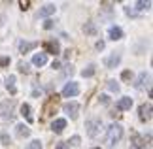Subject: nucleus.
<instances>
[{
  "instance_id": "obj_1",
  "label": "nucleus",
  "mask_w": 153,
  "mask_h": 149,
  "mask_svg": "<svg viewBox=\"0 0 153 149\" xmlns=\"http://www.w3.org/2000/svg\"><path fill=\"white\" fill-rule=\"evenodd\" d=\"M13 108H15V100H4L2 104H0V117L6 119V121H11V119L15 117L13 113Z\"/></svg>"
},
{
  "instance_id": "obj_2",
  "label": "nucleus",
  "mask_w": 153,
  "mask_h": 149,
  "mask_svg": "<svg viewBox=\"0 0 153 149\" xmlns=\"http://www.w3.org/2000/svg\"><path fill=\"white\" fill-rule=\"evenodd\" d=\"M121 136H123V128H121V125H111V127L108 128V136H106V144H108V145H114V144H117V142L121 140Z\"/></svg>"
},
{
  "instance_id": "obj_3",
  "label": "nucleus",
  "mask_w": 153,
  "mask_h": 149,
  "mask_svg": "<svg viewBox=\"0 0 153 149\" xmlns=\"http://www.w3.org/2000/svg\"><path fill=\"white\" fill-rule=\"evenodd\" d=\"M85 128H87V134H89L91 138H97L98 132H100V128H102V121L100 119H89V121L85 123Z\"/></svg>"
},
{
  "instance_id": "obj_4",
  "label": "nucleus",
  "mask_w": 153,
  "mask_h": 149,
  "mask_svg": "<svg viewBox=\"0 0 153 149\" xmlns=\"http://www.w3.org/2000/svg\"><path fill=\"white\" fill-rule=\"evenodd\" d=\"M78 93H79V87H78V83H74V81L66 83L64 89H62V96H76Z\"/></svg>"
},
{
  "instance_id": "obj_5",
  "label": "nucleus",
  "mask_w": 153,
  "mask_h": 149,
  "mask_svg": "<svg viewBox=\"0 0 153 149\" xmlns=\"http://www.w3.org/2000/svg\"><path fill=\"white\" fill-rule=\"evenodd\" d=\"M64 111H66L72 119H76V117H78V111H79V104H76V102L64 104Z\"/></svg>"
},
{
  "instance_id": "obj_6",
  "label": "nucleus",
  "mask_w": 153,
  "mask_h": 149,
  "mask_svg": "<svg viewBox=\"0 0 153 149\" xmlns=\"http://www.w3.org/2000/svg\"><path fill=\"white\" fill-rule=\"evenodd\" d=\"M140 119L142 121H149L151 119V104H142L140 106Z\"/></svg>"
},
{
  "instance_id": "obj_7",
  "label": "nucleus",
  "mask_w": 153,
  "mask_h": 149,
  "mask_svg": "<svg viewBox=\"0 0 153 149\" xmlns=\"http://www.w3.org/2000/svg\"><path fill=\"white\" fill-rule=\"evenodd\" d=\"M119 61H121V55H119V53H111V55L106 59L104 62H106V66H108V68H115L117 64H119Z\"/></svg>"
},
{
  "instance_id": "obj_8",
  "label": "nucleus",
  "mask_w": 153,
  "mask_h": 149,
  "mask_svg": "<svg viewBox=\"0 0 153 149\" xmlns=\"http://www.w3.org/2000/svg\"><path fill=\"white\" fill-rule=\"evenodd\" d=\"M57 98H59V96L55 94V96H51V100L45 104V108H44V115H45V117H49L51 113H53V108L57 106Z\"/></svg>"
},
{
  "instance_id": "obj_9",
  "label": "nucleus",
  "mask_w": 153,
  "mask_h": 149,
  "mask_svg": "<svg viewBox=\"0 0 153 149\" xmlns=\"http://www.w3.org/2000/svg\"><path fill=\"white\" fill-rule=\"evenodd\" d=\"M131 106H132V98H128V96H125V98H121L119 102L115 104V108L123 111V110H131Z\"/></svg>"
},
{
  "instance_id": "obj_10",
  "label": "nucleus",
  "mask_w": 153,
  "mask_h": 149,
  "mask_svg": "<svg viewBox=\"0 0 153 149\" xmlns=\"http://www.w3.org/2000/svg\"><path fill=\"white\" fill-rule=\"evenodd\" d=\"M64 127H66V121H64V119H57V121H53L51 130H53V132H57V134H61L62 130H64Z\"/></svg>"
},
{
  "instance_id": "obj_11",
  "label": "nucleus",
  "mask_w": 153,
  "mask_h": 149,
  "mask_svg": "<svg viewBox=\"0 0 153 149\" xmlns=\"http://www.w3.org/2000/svg\"><path fill=\"white\" fill-rule=\"evenodd\" d=\"M32 62L36 64V66H44V64L48 62V55H45V53H36V55L32 57Z\"/></svg>"
},
{
  "instance_id": "obj_12",
  "label": "nucleus",
  "mask_w": 153,
  "mask_h": 149,
  "mask_svg": "<svg viewBox=\"0 0 153 149\" xmlns=\"http://www.w3.org/2000/svg\"><path fill=\"white\" fill-rule=\"evenodd\" d=\"M36 45H38V42H21V44H19V51L21 53H28L30 49H34Z\"/></svg>"
},
{
  "instance_id": "obj_13",
  "label": "nucleus",
  "mask_w": 153,
  "mask_h": 149,
  "mask_svg": "<svg viewBox=\"0 0 153 149\" xmlns=\"http://www.w3.org/2000/svg\"><path fill=\"white\" fill-rule=\"evenodd\" d=\"M21 115L27 119V123H32V121H34L32 115H30V106H28V104H23V106H21Z\"/></svg>"
},
{
  "instance_id": "obj_14",
  "label": "nucleus",
  "mask_w": 153,
  "mask_h": 149,
  "mask_svg": "<svg viewBox=\"0 0 153 149\" xmlns=\"http://www.w3.org/2000/svg\"><path fill=\"white\" fill-rule=\"evenodd\" d=\"M59 49H61V47H59V44H57L55 40H51V42H48V44H45V51H48V53H53V55H57Z\"/></svg>"
},
{
  "instance_id": "obj_15",
  "label": "nucleus",
  "mask_w": 153,
  "mask_h": 149,
  "mask_svg": "<svg viewBox=\"0 0 153 149\" xmlns=\"http://www.w3.org/2000/svg\"><path fill=\"white\" fill-rule=\"evenodd\" d=\"M144 144H142V138L138 134H132V140H131V149H142Z\"/></svg>"
},
{
  "instance_id": "obj_16",
  "label": "nucleus",
  "mask_w": 153,
  "mask_h": 149,
  "mask_svg": "<svg viewBox=\"0 0 153 149\" xmlns=\"http://www.w3.org/2000/svg\"><path fill=\"white\" fill-rule=\"evenodd\" d=\"M110 38L111 40H121L123 38V30H121L119 27H111L110 28Z\"/></svg>"
},
{
  "instance_id": "obj_17",
  "label": "nucleus",
  "mask_w": 153,
  "mask_h": 149,
  "mask_svg": "<svg viewBox=\"0 0 153 149\" xmlns=\"http://www.w3.org/2000/svg\"><path fill=\"white\" fill-rule=\"evenodd\" d=\"M6 87L11 94H15V76H8L6 77Z\"/></svg>"
},
{
  "instance_id": "obj_18",
  "label": "nucleus",
  "mask_w": 153,
  "mask_h": 149,
  "mask_svg": "<svg viewBox=\"0 0 153 149\" xmlns=\"http://www.w3.org/2000/svg\"><path fill=\"white\" fill-rule=\"evenodd\" d=\"M51 13H55V6H53V4H48V6H44V8L40 10V17L51 15Z\"/></svg>"
},
{
  "instance_id": "obj_19",
  "label": "nucleus",
  "mask_w": 153,
  "mask_h": 149,
  "mask_svg": "<svg viewBox=\"0 0 153 149\" xmlns=\"http://www.w3.org/2000/svg\"><path fill=\"white\" fill-rule=\"evenodd\" d=\"M17 136H21V138H23V136H28V134H30V128H28V127H25V125H17Z\"/></svg>"
},
{
  "instance_id": "obj_20",
  "label": "nucleus",
  "mask_w": 153,
  "mask_h": 149,
  "mask_svg": "<svg viewBox=\"0 0 153 149\" xmlns=\"http://www.w3.org/2000/svg\"><path fill=\"white\" fill-rule=\"evenodd\" d=\"M81 76L83 77H91V76H95V66H87V70H83V72H81Z\"/></svg>"
},
{
  "instance_id": "obj_21",
  "label": "nucleus",
  "mask_w": 153,
  "mask_h": 149,
  "mask_svg": "<svg viewBox=\"0 0 153 149\" xmlns=\"http://www.w3.org/2000/svg\"><path fill=\"white\" fill-rule=\"evenodd\" d=\"M25 149H42V144H40V140H32Z\"/></svg>"
},
{
  "instance_id": "obj_22",
  "label": "nucleus",
  "mask_w": 153,
  "mask_h": 149,
  "mask_svg": "<svg viewBox=\"0 0 153 149\" xmlns=\"http://www.w3.org/2000/svg\"><path fill=\"white\" fill-rule=\"evenodd\" d=\"M83 30H85L87 34H97V28H95V25H93V23H87V25L83 27Z\"/></svg>"
},
{
  "instance_id": "obj_23",
  "label": "nucleus",
  "mask_w": 153,
  "mask_h": 149,
  "mask_svg": "<svg viewBox=\"0 0 153 149\" xmlns=\"http://www.w3.org/2000/svg\"><path fill=\"white\" fill-rule=\"evenodd\" d=\"M146 79H148V74H146V72H142V74H140V77H138V81H136V87L140 89V87H142V83H144Z\"/></svg>"
},
{
  "instance_id": "obj_24",
  "label": "nucleus",
  "mask_w": 153,
  "mask_h": 149,
  "mask_svg": "<svg viewBox=\"0 0 153 149\" xmlns=\"http://www.w3.org/2000/svg\"><path fill=\"white\" fill-rule=\"evenodd\" d=\"M108 89H110V91H119V83H117V81H108Z\"/></svg>"
},
{
  "instance_id": "obj_25",
  "label": "nucleus",
  "mask_w": 153,
  "mask_h": 149,
  "mask_svg": "<svg viewBox=\"0 0 153 149\" xmlns=\"http://www.w3.org/2000/svg\"><path fill=\"white\" fill-rule=\"evenodd\" d=\"M19 70H21V72H25V74H28V70H30V68H28L27 62H19Z\"/></svg>"
},
{
  "instance_id": "obj_26",
  "label": "nucleus",
  "mask_w": 153,
  "mask_h": 149,
  "mask_svg": "<svg viewBox=\"0 0 153 149\" xmlns=\"http://www.w3.org/2000/svg\"><path fill=\"white\" fill-rule=\"evenodd\" d=\"M10 64V57H0V66H8Z\"/></svg>"
},
{
  "instance_id": "obj_27",
  "label": "nucleus",
  "mask_w": 153,
  "mask_h": 149,
  "mask_svg": "<svg viewBox=\"0 0 153 149\" xmlns=\"http://www.w3.org/2000/svg\"><path fill=\"white\" fill-rule=\"evenodd\" d=\"M136 6H138V10H146V8H149V6H151V2H138Z\"/></svg>"
},
{
  "instance_id": "obj_28",
  "label": "nucleus",
  "mask_w": 153,
  "mask_h": 149,
  "mask_svg": "<svg viewBox=\"0 0 153 149\" xmlns=\"http://www.w3.org/2000/svg\"><path fill=\"white\" fill-rule=\"evenodd\" d=\"M0 140H2L6 145H10V138H8V134H0Z\"/></svg>"
},
{
  "instance_id": "obj_29",
  "label": "nucleus",
  "mask_w": 153,
  "mask_h": 149,
  "mask_svg": "<svg viewBox=\"0 0 153 149\" xmlns=\"http://www.w3.org/2000/svg\"><path fill=\"white\" fill-rule=\"evenodd\" d=\"M70 144H72V145H79V136H72Z\"/></svg>"
},
{
  "instance_id": "obj_30",
  "label": "nucleus",
  "mask_w": 153,
  "mask_h": 149,
  "mask_svg": "<svg viewBox=\"0 0 153 149\" xmlns=\"http://www.w3.org/2000/svg\"><path fill=\"white\" fill-rule=\"evenodd\" d=\"M51 27H53V21L51 19H48V21L44 23V28H51Z\"/></svg>"
},
{
  "instance_id": "obj_31",
  "label": "nucleus",
  "mask_w": 153,
  "mask_h": 149,
  "mask_svg": "<svg viewBox=\"0 0 153 149\" xmlns=\"http://www.w3.org/2000/svg\"><path fill=\"white\" fill-rule=\"evenodd\" d=\"M19 4H21V8H23V10H27L28 6H30V2H25V0H23V2H19Z\"/></svg>"
},
{
  "instance_id": "obj_32",
  "label": "nucleus",
  "mask_w": 153,
  "mask_h": 149,
  "mask_svg": "<svg viewBox=\"0 0 153 149\" xmlns=\"http://www.w3.org/2000/svg\"><path fill=\"white\" fill-rule=\"evenodd\" d=\"M100 102H102V104H108L110 100H108V96H106V94H102V96H100Z\"/></svg>"
},
{
  "instance_id": "obj_33",
  "label": "nucleus",
  "mask_w": 153,
  "mask_h": 149,
  "mask_svg": "<svg viewBox=\"0 0 153 149\" xmlns=\"http://www.w3.org/2000/svg\"><path fill=\"white\" fill-rule=\"evenodd\" d=\"M55 149H66V144H57Z\"/></svg>"
},
{
  "instance_id": "obj_34",
  "label": "nucleus",
  "mask_w": 153,
  "mask_h": 149,
  "mask_svg": "<svg viewBox=\"0 0 153 149\" xmlns=\"http://www.w3.org/2000/svg\"><path fill=\"white\" fill-rule=\"evenodd\" d=\"M97 49H104V42H98V44H97Z\"/></svg>"
},
{
  "instance_id": "obj_35",
  "label": "nucleus",
  "mask_w": 153,
  "mask_h": 149,
  "mask_svg": "<svg viewBox=\"0 0 153 149\" xmlns=\"http://www.w3.org/2000/svg\"><path fill=\"white\" fill-rule=\"evenodd\" d=\"M123 77H125V79H128V77H131V72H128V70H127V72H123Z\"/></svg>"
}]
</instances>
